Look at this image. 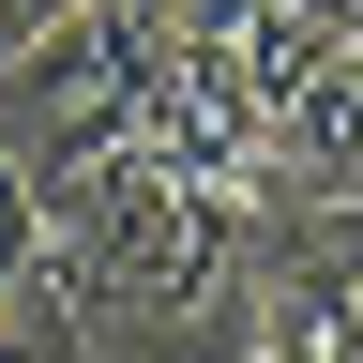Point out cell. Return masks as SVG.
<instances>
[{
    "instance_id": "obj_1",
    "label": "cell",
    "mask_w": 363,
    "mask_h": 363,
    "mask_svg": "<svg viewBox=\"0 0 363 363\" xmlns=\"http://www.w3.org/2000/svg\"><path fill=\"white\" fill-rule=\"evenodd\" d=\"M45 288H61L76 318H242L257 288V212L242 197H197L182 167H152L121 136L106 167H76V182H45Z\"/></svg>"
},
{
    "instance_id": "obj_2",
    "label": "cell",
    "mask_w": 363,
    "mask_h": 363,
    "mask_svg": "<svg viewBox=\"0 0 363 363\" xmlns=\"http://www.w3.org/2000/svg\"><path fill=\"white\" fill-rule=\"evenodd\" d=\"M152 45H167V0H76L61 30H30L16 61H0V152L30 167V197L76 182V167H106L121 136H136Z\"/></svg>"
},
{
    "instance_id": "obj_3",
    "label": "cell",
    "mask_w": 363,
    "mask_h": 363,
    "mask_svg": "<svg viewBox=\"0 0 363 363\" xmlns=\"http://www.w3.org/2000/svg\"><path fill=\"white\" fill-rule=\"evenodd\" d=\"M227 76L257 106L272 197H363V30H303V16H242Z\"/></svg>"
},
{
    "instance_id": "obj_4",
    "label": "cell",
    "mask_w": 363,
    "mask_h": 363,
    "mask_svg": "<svg viewBox=\"0 0 363 363\" xmlns=\"http://www.w3.org/2000/svg\"><path fill=\"white\" fill-rule=\"evenodd\" d=\"M136 152L152 167H182L197 197H272V152H257V106H242V76H227V45H197L167 16V45H152V76H136Z\"/></svg>"
},
{
    "instance_id": "obj_5",
    "label": "cell",
    "mask_w": 363,
    "mask_h": 363,
    "mask_svg": "<svg viewBox=\"0 0 363 363\" xmlns=\"http://www.w3.org/2000/svg\"><path fill=\"white\" fill-rule=\"evenodd\" d=\"M0 363H76V303L61 288H0Z\"/></svg>"
},
{
    "instance_id": "obj_6",
    "label": "cell",
    "mask_w": 363,
    "mask_h": 363,
    "mask_svg": "<svg viewBox=\"0 0 363 363\" xmlns=\"http://www.w3.org/2000/svg\"><path fill=\"white\" fill-rule=\"evenodd\" d=\"M0 288H45V197L16 152H0Z\"/></svg>"
},
{
    "instance_id": "obj_7",
    "label": "cell",
    "mask_w": 363,
    "mask_h": 363,
    "mask_svg": "<svg viewBox=\"0 0 363 363\" xmlns=\"http://www.w3.org/2000/svg\"><path fill=\"white\" fill-rule=\"evenodd\" d=\"M61 16H76V0H0V61H16L30 30H61Z\"/></svg>"
}]
</instances>
